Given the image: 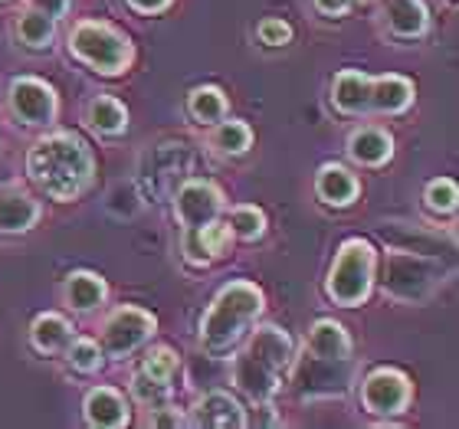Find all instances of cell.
<instances>
[{
	"label": "cell",
	"mask_w": 459,
	"mask_h": 429,
	"mask_svg": "<svg viewBox=\"0 0 459 429\" xmlns=\"http://www.w3.org/2000/svg\"><path fill=\"white\" fill-rule=\"evenodd\" d=\"M27 174L47 197L69 203L89 191L92 174H96V158L79 134L53 132L30 148Z\"/></svg>",
	"instance_id": "obj_1"
},
{
	"label": "cell",
	"mask_w": 459,
	"mask_h": 429,
	"mask_svg": "<svg viewBox=\"0 0 459 429\" xmlns=\"http://www.w3.org/2000/svg\"><path fill=\"white\" fill-rule=\"evenodd\" d=\"M289 364H292V338L276 324H263L249 334V341L237 354L233 383L253 403H269L276 397Z\"/></svg>",
	"instance_id": "obj_2"
},
{
	"label": "cell",
	"mask_w": 459,
	"mask_h": 429,
	"mask_svg": "<svg viewBox=\"0 0 459 429\" xmlns=\"http://www.w3.org/2000/svg\"><path fill=\"white\" fill-rule=\"evenodd\" d=\"M263 315V292L253 282H230L217 292L207 315L201 322V341L211 354H223L237 347L239 338Z\"/></svg>",
	"instance_id": "obj_3"
},
{
	"label": "cell",
	"mask_w": 459,
	"mask_h": 429,
	"mask_svg": "<svg viewBox=\"0 0 459 429\" xmlns=\"http://www.w3.org/2000/svg\"><path fill=\"white\" fill-rule=\"evenodd\" d=\"M443 286V266L440 259L427 256L420 249H391L384 259V296L403 305H420L427 298L437 296Z\"/></svg>",
	"instance_id": "obj_4"
},
{
	"label": "cell",
	"mask_w": 459,
	"mask_h": 429,
	"mask_svg": "<svg viewBox=\"0 0 459 429\" xmlns=\"http://www.w3.org/2000/svg\"><path fill=\"white\" fill-rule=\"evenodd\" d=\"M69 49L76 59H82L86 66H92L96 73H106V76H118L132 66L128 37L122 30H115L112 23H102V20L76 23V30L69 33Z\"/></svg>",
	"instance_id": "obj_5"
},
{
	"label": "cell",
	"mask_w": 459,
	"mask_h": 429,
	"mask_svg": "<svg viewBox=\"0 0 459 429\" xmlns=\"http://www.w3.org/2000/svg\"><path fill=\"white\" fill-rule=\"evenodd\" d=\"M374 286V246L368 239H348L338 249L335 262L328 269L325 292L332 302L344 308L361 305Z\"/></svg>",
	"instance_id": "obj_6"
},
{
	"label": "cell",
	"mask_w": 459,
	"mask_h": 429,
	"mask_svg": "<svg viewBox=\"0 0 459 429\" xmlns=\"http://www.w3.org/2000/svg\"><path fill=\"white\" fill-rule=\"evenodd\" d=\"M354 383V357H325L316 351H302L292 361V390L302 400H325V397H344Z\"/></svg>",
	"instance_id": "obj_7"
},
{
	"label": "cell",
	"mask_w": 459,
	"mask_h": 429,
	"mask_svg": "<svg viewBox=\"0 0 459 429\" xmlns=\"http://www.w3.org/2000/svg\"><path fill=\"white\" fill-rule=\"evenodd\" d=\"M221 210H223L221 191L207 181H184L181 187L174 191V213H178V223H181V243L194 266H201V256H197V233H201L211 219L221 217Z\"/></svg>",
	"instance_id": "obj_8"
},
{
	"label": "cell",
	"mask_w": 459,
	"mask_h": 429,
	"mask_svg": "<svg viewBox=\"0 0 459 429\" xmlns=\"http://www.w3.org/2000/svg\"><path fill=\"white\" fill-rule=\"evenodd\" d=\"M158 322H154L152 312H144L138 305H125V308H115L112 315L106 318L102 324V354L106 357H115V361H122L128 357L132 351H138L148 338L154 334Z\"/></svg>",
	"instance_id": "obj_9"
},
{
	"label": "cell",
	"mask_w": 459,
	"mask_h": 429,
	"mask_svg": "<svg viewBox=\"0 0 459 429\" xmlns=\"http://www.w3.org/2000/svg\"><path fill=\"white\" fill-rule=\"evenodd\" d=\"M413 400V383L407 381V373L394 371V367H377L374 373H368V381L361 387V403L364 410L374 416H401Z\"/></svg>",
	"instance_id": "obj_10"
},
{
	"label": "cell",
	"mask_w": 459,
	"mask_h": 429,
	"mask_svg": "<svg viewBox=\"0 0 459 429\" xmlns=\"http://www.w3.org/2000/svg\"><path fill=\"white\" fill-rule=\"evenodd\" d=\"M10 112L17 115L23 124H53L56 122V112H59V99H56V89L43 82V79H33V76H20L10 82Z\"/></svg>",
	"instance_id": "obj_11"
},
{
	"label": "cell",
	"mask_w": 459,
	"mask_h": 429,
	"mask_svg": "<svg viewBox=\"0 0 459 429\" xmlns=\"http://www.w3.org/2000/svg\"><path fill=\"white\" fill-rule=\"evenodd\" d=\"M148 164H152V171H144L142 181L148 184L152 197H171L191 167V151H187V144H158L148 154Z\"/></svg>",
	"instance_id": "obj_12"
},
{
	"label": "cell",
	"mask_w": 459,
	"mask_h": 429,
	"mask_svg": "<svg viewBox=\"0 0 459 429\" xmlns=\"http://www.w3.org/2000/svg\"><path fill=\"white\" fill-rule=\"evenodd\" d=\"M247 423H249L247 410L239 407L237 397H230L223 390L204 393L191 416V426H211V429H243Z\"/></svg>",
	"instance_id": "obj_13"
},
{
	"label": "cell",
	"mask_w": 459,
	"mask_h": 429,
	"mask_svg": "<svg viewBox=\"0 0 459 429\" xmlns=\"http://www.w3.org/2000/svg\"><path fill=\"white\" fill-rule=\"evenodd\" d=\"M39 203L30 197L23 187L10 184V187H0V233L4 236H20V233H30L39 219Z\"/></svg>",
	"instance_id": "obj_14"
},
{
	"label": "cell",
	"mask_w": 459,
	"mask_h": 429,
	"mask_svg": "<svg viewBox=\"0 0 459 429\" xmlns=\"http://www.w3.org/2000/svg\"><path fill=\"white\" fill-rule=\"evenodd\" d=\"M348 158L361 167H381L394 158V138L384 128L364 124L348 134Z\"/></svg>",
	"instance_id": "obj_15"
},
{
	"label": "cell",
	"mask_w": 459,
	"mask_h": 429,
	"mask_svg": "<svg viewBox=\"0 0 459 429\" xmlns=\"http://www.w3.org/2000/svg\"><path fill=\"white\" fill-rule=\"evenodd\" d=\"M82 410H86L89 426L122 429L125 423H128V403H125L122 393L112 390V387H92V390L86 393Z\"/></svg>",
	"instance_id": "obj_16"
},
{
	"label": "cell",
	"mask_w": 459,
	"mask_h": 429,
	"mask_svg": "<svg viewBox=\"0 0 459 429\" xmlns=\"http://www.w3.org/2000/svg\"><path fill=\"white\" fill-rule=\"evenodd\" d=\"M384 23H387L394 39H417L427 33L430 13L423 7V0H387L384 4Z\"/></svg>",
	"instance_id": "obj_17"
},
{
	"label": "cell",
	"mask_w": 459,
	"mask_h": 429,
	"mask_svg": "<svg viewBox=\"0 0 459 429\" xmlns=\"http://www.w3.org/2000/svg\"><path fill=\"white\" fill-rule=\"evenodd\" d=\"M332 102L344 115H364L371 108V76L361 69H342L332 82Z\"/></svg>",
	"instance_id": "obj_18"
},
{
	"label": "cell",
	"mask_w": 459,
	"mask_h": 429,
	"mask_svg": "<svg viewBox=\"0 0 459 429\" xmlns=\"http://www.w3.org/2000/svg\"><path fill=\"white\" fill-rule=\"evenodd\" d=\"M316 193H318V201L328 203V207H348V203L358 201L361 184H358V177H354L348 167H342V164H325L316 177Z\"/></svg>",
	"instance_id": "obj_19"
},
{
	"label": "cell",
	"mask_w": 459,
	"mask_h": 429,
	"mask_svg": "<svg viewBox=\"0 0 459 429\" xmlns=\"http://www.w3.org/2000/svg\"><path fill=\"white\" fill-rule=\"evenodd\" d=\"M106 279L96 272H73L63 288V298L73 312H96L99 305H106Z\"/></svg>",
	"instance_id": "obj_20"
},
{
	"label": "cell",
	"mask_w": 459,
	"mask_h": 429,
	"mask_svg": "<svg viewBox=\"0 0 459 429\" xmlns=\"http://www.w3.org/2000/svg\"><path fill=\"white\" fill-rule=\"evenodd\" d=\"M413 102V82L403 76L371 79V108L374 112L397 115Z\"/></svg>",
	"instance_id": "obj_21"
},
{
	"label": "cell",
	"mask_w": 459,
	"mask_h": 429,
	"mask_svg": "<svg viewBox=\"0 0 459 429\" xmlns=\"http://www.w3.org/2000/svg\"><path fill=\"white\" fill-rule=\"evenodd\" d=\"M306 347L316 354H325V357H351V338L344 331V324H338L335 318H318L308 331Z\"/></svg>",
	"instance_id": "obj_22"
},
{
	"label": "cell",
	"mask_w": 459,
	"mask_h": 429,
	"mask_svg": "<svg viewBox=\"0 0 459 429\" xmlns=\"http://www.w3.org/2000/svg\"><path fill=\"white\" fill-rule=\"evenodd\" d=\"M30 341L33 347L43 354H56V351H66V344L73 341V324L66 322L63 315H37L33 328H30Z\"/></svg>",
	"instance_id": "obj_23"
},
{
	"label": "cell",
	"mask_w": 459,
	"mask_h": 429,
	"mask_svg": "<svg viewBox=\"0 0 459 429\" xmlns=\"http://www.w3.org/2000/svg\"><path fill=\"white\" fill-rule=\"evenodd\" d=\"M86 122L102 134H122L128 128V112L118 99L112 96H96L86 108Z\"/></svg>",
	"instance_id": "obj_24"
},
{
	"label": "cell",
	"mask_w": 459,
	"mask_h": 429,
	"mask_svg": "<svg viewBox=\"0 0 459 429\" xmlns=\"http://www.w3.org/2000/svg\"><path fill=\"white\" fill-rule=\"evenodd\" d=\"M17 37H20V43L30 49H49L53 39H56V20L30 7L27 13H20V20H17Z\"/></svg>",
	"instance_id": "obj_25"
},
{
	"label": "cell",
	"mask_w": 459,
	"mask_h": 429,
	"mask_svg": "<svg viewBox=\"0 0 459 429\" xmlns=\"http://www.w3.org/2000/svg\"><path fill=\"white\" fill-rule=\"evenodd\" d=\"M187 112L197 124H217L227 118V96L217 86H197L187 96Z\"/></svg>",
	"instance_id": "obj_26"
},
{
	"label": "cell",
	"mask_w": 459,
	"mask_h": 429,
	"mask_svg": "<svg viewBox=\"0 0 459 429\" xmlns=\"http://www.w3.org/2000/svg\"><path fill=\"white\" fill-rule=\"evenodd\" d=\"M211 144L221 154H230V158L247 154L249 144H253V128L247 122H217V128L211 134Z\"/></svg>",
	"instance_id": "obj_27"
},
{
	"label": "cell",
	"mask_w": 459,
	"mask_h": 429,
	"mask_svg": "<svg viewBox=\"0 0 459 429\" xmlns=\"http://www.w3.org/2000/svg\"><path fill=\"white\" fill-rule=\"evenodd\" d=\"M227 227L233 236L239 239H259L263 233H266V217H263V210L259 207H249V203H239V207H233L227 217Z\"/></svg>",
	"instance_id": "obj_28"
},
{
	"label": "cell",
	"mask_w": 459,
	"mask_h": 429,
	"mask_svg": "<svg viewBox=\"0 0 459 429\" xmlns=\"http://www.w3.org/2000/svg\"><path fill=\"white\" fill-rule=\"evenodd\" d=\"M142 373L144 377H152V381H158V383L174 387L171 381L178 377V354L168 351V347H154V351L142 361Z\"/></svg>",
	"instance_id": "obj_29"
},
{
	"label": "cell",
	"mask_w": 459,
	"mask_h": 429,
	"mask_svg": "<svg viewBox=\"0 0 459 429\" xmlns=\"http://www.w3.org/2000/svg\"><path fill=\"white\" fill-rule=\"evenodd\" d=\"M102 347L96 341H89V338H79V341H69L66 344V361L82 373H96L102 367Z\"/></svg>",
	"instance_id": "obj_30"
},
{
	"label": "cell",
	"mask_w": 459,
	"mask_h": 429,
	"mask_svg": "<svg viewBox=\"0 0 459 429\" xmlns=\"http://www.w3.org/2000/svg\"><path fill=\"white\" fill-rule=\"evenodd\" d=\"M423 201H427V207L437 213H453L456 210V201H459L456 181H450V177H437V181H430L427 184Z\"/></svg>",
	"instance_id": "obj_31"
},
{
	"label": "cell",
	"mask_w": 459,
	"mask_h": 429,
	"mask_svg": "<svg viewBox=\"0 0 459 429\" xmlns=\"http://www.w3.org/2000/svg\"><path fill=\"white\" fill-rule=\"evenodd\" d=\"M171 390H174V387L152 381V377H144L142 371H138V373L132 377V393H134V400L144 403V407H152V410H154V407H161V403L171 400Z\"/></svg>",
	"instance_id": "obj_32"
},
{
	"label": "cell",
	"mask_w": 459,
	"mask_h": 429,
	"mask_svg": "<svg viewBox=\"0 0 459 429\" xmlns=\"http://www.w3.org/2000/svg\"><path fill=\"white\" fill-rule=\"evenodd\" d=\"M259 39L266 43V47H286L292 43V27H289L286 20H263L259 23Z\"/></svg>",
	"instance_id": "obj_33"
},
{
	"label": "cell",
	"mask_w": 459,
	"mask_h": 429,
	"mask_svg": "<svg viewBox=\"0 0 459 429\" xmlns=\"http://www.w3.org/2000/svg\"><path fill=\"white\" fill-rule=\"evenodd\" d=\"M148 423H152V426H191V420H187L178 407H168V403L154 407L152 416H148Z\"/></svg>",
	"instance_id": "obj_34"
},
{
	"label": "cell",
	"mask_w": 459,
	"mask_h": 429,
	"mask_svg": "<svg viewBox=\"0 0 459 429\" xmlns=\"http://www.w3.org/2000/svg\"><path fill=\"white\" fill-rule=\"evenodd\" d=\"M30 7L39 10V13H47V17H53V20H59L69 10V0H30Z\"/></svg>",
	"instance_id": "obj_35"
},
{
	"label": "cell",
	"mask_w": 459,
	"mask_h": 429,
	"mask_svg": "<svg viewBox=\"0 0 459 429\" xmlns=\"http://www.w3.org/2000/svg\"><path fill=\"white\" fill-rule=\"evenodd\" d=\"M312 4H316V10L325 13V17H342L351 0H312Z\"/></svg>",
	"instance_id": "obj_36"
},
{
	"label": "cell",
	"mask_w": 459,
	"mask_h": 429,
	"mask_svg": "<svg viewBox=\"0 0 459 429\" xmlns=\"http://www.w3.org/2000/svg\"><path fill=\"white\" fill-rule=\"evenodd\" d=\"M138 13H161L164 7H171V0H128Z\"/></svg>",
	"instance_id": "obj_37"
},
{
	"label": "cell",
	"mask_w": 459,
	"mask_h": 429,
	"mask_svg": "<svg viewBox=\"0 0 459 429\" xmlns=\"http://www.w3.org/2000/svg\"><path fill=\"white\" fill-rule=\"evenodd\" d=\"M358 4H368V0H358Z\"/></svg>",
	"instance_id": "obj_38"
}]
</instances>
